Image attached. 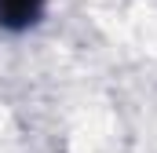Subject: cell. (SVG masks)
<instances>
[{"label":"cell","mask_w":157,"mask_h":153,"mask_svg":"<svg viewBox=\"0 0 157 153\" xmlns=\"http://www.w3.org/2000/svg\"><path fill=\"white\" fill-rule=\"evenodd\" d=\"M44 11V0H0V26L4 29H29Z\"/></svg>","instance_id":"obj_1"}]
</instances>
